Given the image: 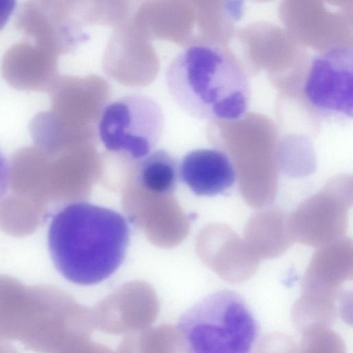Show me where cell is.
<instances>
[{"instance_id":"6da1fadb","label":"cell","mask_w":353,"mask_h":353,"mask_svg":"<svg viewBox=\"0 0 353 353\" xmlns=\"http://www.w3.org/2000/svg\"><path fill=\"white\" fill-rule=\"evenodd\" d=\"M130 228L118 212L85 201L63 206L52 216L48 232L51 259L67 280L81 285L99 283L122 263Z\"/></svg>"},{"instance_id":"7a4b0ae2","label":"cell","mask_w":353,"mask_h":353,"mask_svg":"<svg viewBox=\"0 0 353 353\" xmlns=\"http://www.w3.org/2000/svg\"><path fill=\"white\" fill-rule=\"evenodd\" d=\"M165 82L174 101L194 119L234 121L248 111V78L223 48L194 45L183 49L169 64Z\"/></svg>"},{"instance_id":"3957f363","label":"cell","mask_w":353,"mask_h":353,"mask_svg":"<svg viewBox=\"0 0 353 353\" xmlns=\"http://www.w3.org/2000/svg\"><path fill=\"white\" fill-rule=\"evenodd\" d=\"M177 328L186 353H252L259 334L248 303L230 290L197 301L182 314Z\"/></svg>"},{"instance_id":"277c9868","label":"cell","mask_w":353,"mask_h":353,"mask_svg":"<svg viewBox=\"0 0 353 353\" xmlns=\"http://www.w3.org/2000/svg\"><path fill=\"white\" fill-rule=\"evenodd\" d=\"M164 123L157 101L143 94H127L103 108L98 124L99 137L107 150L139 160L157 145Z\"/></svg>"},{"instance_id":"5b68a950","label":"cell","mask_w":353,"mask_h":353,"mask_svg":"<svg viewBox=\"0 0 353 353\" xmlns=\"http://www.w3.org/2000/svg\"><path fill=\"white\" fill-rule=\"evenodd\" d=\"M352 50L337 47L316 55L307 71L303 92L310 105L331 119L352 118Z\"/></svg>"},{"instance_id":"8992f818","label":"cell","mask_w":353,"mask_h":353,"mask_svg":"<svg viewBox=\"0 0 353 353\" xmlns=\"http://www.w3.org/2000/svg\"><path fill=\"white\" fill-rule=\"evenodd\" d=\"M154 290L142 283L123 285L92 309L94 327L110 334H129L150 327L159 312Z\"/></svg>"},{"instance_id":"52a82bcc","label":"cell","mask_w":353,"mask_h":353,"mask_svg":"<svg viewBox=\"0 0 353 353\" xmlns=\"http://www.w3.org/2000/svg\"><path fill=\"white\" fill-rule=\"evenodd\" d=\"M181 179L199 196L223 194L234 184L233 164L223 152L201 148L186 154L179 167Z\"/></svg>"},{"instance_id":"ba28073f","label":"cell","mask_w":353,"mask_h":353,"mask_svg":"<svg viewBox=\"0 0 353 353\" xmlns=\"http://www.w3.org/2000/svg\"><path fill=\"white\" fill-rule=\"evenodd\" d=\"M178 172L174 157L164 150H158L139 159L135 178L145 190L154 194L170 195L176 188Z\"/></svg>"},{"instance_id":"9c48e42d","label":"cell","mask_w":353,"mask_h":353,"mask_svg":"<svg viewBox=\"0 0 353 353\" xmlns=\"http://www.w3.org/2000/svg\"><path fill=\"white\" fill-rule=\"evenodd\" d=\"M117 353H186L181 336L171 325L148 327L127 334Z\"/></svg>"},{"instance_id":"30bf717a","label":"cell","mask_w":353,"mask_h":353,"mask_svg":"<svg viewBox=\"0 0 353 353\" xmlns=\"http://www.w3.org/2000/svg\"><path fill=\"white\" fill-rule=\"evenodd\" d=\"M5 61V71L9 78H17L21 82L26 78L24 83H46L47 78V55L43 52L33 49L15 48Z\"/></svg>"},{"instance_id":"8fae6325","label":"cell","mask_w":353,"mask_h":353,"mask_svg":"<svg viewBox=\"0 0 353 353\" xmlns=\"http://www.w3.org/2000/svg\"><path fill=\"white\" fill-rule=\"evenodd\" d=\"M9 183V165L0 151V200L7 192Z\"/></svg>"},{"instance_id":"7c38bea8","label":"cell","mask_w":353,"mask_h":353,"mask_svg":"<svg viewBox=\"0 0 353 353\" xmlns=\"http://www.w3.org/2000/svg\"><path fill=\"white\" fill-rule=\"evenodd\" d=\"M15 3L12 0H0V29L6 25L14 12Z\"/></svg>"},{"instance_id":"4fadbf2b","label":"cell","mask_w":353,"mask_h":353,"mask_svg":"<svg viewBox=\"0 0 353 353\" xmlns=\"http://www.w3.org/2000/svg\"><path fill=\"white\" fill-rule=\"evenodd\" d=\"M89 353H115L109 347L100 343H93Z\"/></svg>"}]
</instances>
